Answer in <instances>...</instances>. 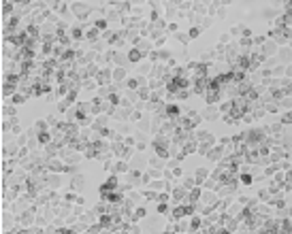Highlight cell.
<instances>
[{"label":"cell","instance_id":"2","mask_svg":"<svg viewBox=\"0 0 292 234\" xmlns=\"http://www.w3.org/2000/svg\"><path fill=\"white\" fill-rule=\"evenodd\" d=\"M186 213H190V208H177V211H175L177 217H181V215H186Z\"/></svg>","mask_w":292,"mask_h":234},{"label":"cell","instance_id":"4","mask_svg":"<svg viewBox=\"0 0 292 234\" xmlns=\"http://www.w3.org/2000/svg\"><path fill=\"white\" fill-rule=\"evenodd\" d=\"M139 58H141L139 51H130V60H139Z\"/></svg>","mask_w":292,"mask_h":234},{"label":"cell","instance_id":"3","mask_svg":"<svg viewBox=\"0 0 292 234\" xmlns=\"http://www.w3.org/2000/svg\"><path fill=\"white\" fill-rule=\"evenodd\" d=\"M166 111H168V115H171V117H175V115L179 113V111H177V106H168Z\"/></svg>","mask_w":292,"mask_h":234},{"label":"cell","instance_id":"1","mask_svg":"<svg viewBox=\"0 0 292 234\" xmlns=\"http://www.w3.org/2000/svg\"><path fill=\"white\" fill-rule=\"evenodd\" d=\"M111 187H115V179H109V183H105V185L100 187V192H103V194H107V192L111 190Z\"/></svg>","mask_w":292,"mask_h":234}]
</instances>
